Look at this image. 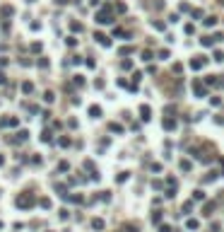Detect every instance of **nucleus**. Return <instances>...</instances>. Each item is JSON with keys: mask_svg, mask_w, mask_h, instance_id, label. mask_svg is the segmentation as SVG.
<instances>
[{"mask_svg": "<svg viewBox=\"0 0 224 232\" xmlns=\"http://www.w3.org/2000/svg\"><path fill=\"white\" fill-rule=\"evenodd\" d=\"M205 63H207L205 56H195L193 61H190V68H193V70H200V68H205Z\"/></svg>", "mask_w": 224, "mask_h": 232, "instance_id": "1", "label": "nucleus"}, {"mask_svg": "<svg viewBox=\"0 0 224 232\" xmlns=\"http://www.w3.org/2000/svg\"><path fill=\"white\" fill-rule=\"evenodd\" d=\"M193 90H195V97H200V99H203V97H205V94H207L205 85L200 82V80H195V82H193Z\"/></svg>", "mask_w": 224, "mask_h": 232, "instance_id": "2", "label": "nucleus"}, {"mask_svg": "<svg viewBox=\"0 0 224 232\" xmlns=\"http://www.w3.org/2000/svg\"><path fill=\"white\" fill-rule=\"evenodd\" d=\"M17 205H19V208H29V205H34V196H22V198H17Z\"/></svg>", "mask_w": 224, "mask_h": 232, "instance_id": "3", "label": "nucleus"}, {"mask_svg": "<svg viewBox=\"0 0 224 232\" xmlns=\"http://www.w3.org/2000/svg\"><path fill=\"white\" fill-rule=\"evenodd\" d=\"M97 22H99V24H108V22H113V19H111V15H108V12H99V15H97Z\"/></svg>", "mask_w": 224, "mask_h": 232, "instance_id": "4", "label": "nucleus"}, {"mask_svg": "<svg viewBox=\"0 0 224 232\" xmlns=\"http://www.w3.org/2000/svg\"><path fill=\"white\" fill-rule=\"evenodd\" d=\"M164 128L174 131V128H176V121H174V119H164Z\"/></svg>", "mask_w": 224, "mask_h": 232, "instance_id": "5", "label": "nucleus"}, {"mask_svg": "<svg viewBox=\"0 0 224 232\" xmlns=\"http://www.w3.org/2000/svg\"><path fill=\"white\" fill-rule=\"evenodd\" d=\"M140 114H142V119L147 121L150 119V106H140Z\"/></svg>", "mask_w": 224, "mask_h": 232, "instance_id": "6", "label": "nucleus"}, {"mask_svg": "<svg viewBox=\"0 0 224 232\" xmlns=\"http://www.w3.org/2000/svg\"><path fill=\"white\" fill-rule=\"evenodd\" d=\"M193 198H195V201H203V198H205V194L198 189V191H193Z\"/></svg>", "mask_w": 224, "mask_h": 232, "instance_id": "7", "label": "nucleus"}, {"mask_svg": "<svg viewBox=\"0 0 224 232\" xmlns=\"http://www.w3.org/2000/svg\"><path fill=\"white\" fill-rule=\"evenodd\" d=\"M181 169H183V172H188V169H190V162H188V160H181Z\"/></svg>", "mask_w": 224, "mask_h": 232, "instance_id": "8", "label": "nucleus"}, {"mask_svg": "<svg viewBox=\"0 0 224 232\" xmlns=\"http://www.w3.org/2000/svg\"><path fill=\"white\" fill-rule=\"evenodd\" d=\"M92 225H94V230H104V220H94Z\"/></svg>", "mask_w": 224, "mask_h": 232, "instance_id": "9", "label": "nucleus"}, {"mask_svg": "<svg viewBox=\"0 0 224 232\" xmlns=\"http://www.w3.org/2000/svg\"><path fill=\"white\" fill-rule=\"evenodd\" d=\"M205 24H207V27H215L217 19H215V17H207V19H205Z\"/></svg>", "mask_w": 224, "mask_h": 232, "instance_id": "10", "label": "nucleus"}, {"mask_svg": "<svg viewBox=\"0 0 224 232\" xmlns=\"http://www.w3.org/2000/svg\"><path fill=\"white\" fill-rule=\"evenodd\" d=\"M89 114H92V116H99V114H101V109H99V106H92Z\"/></svg>", "mask_w": 224, "mask_h": 232, "instance_id": "11", "label": "nucleus"}, {"mask_svg": "<svg viewBox=\"0 0 224 232\" xmlns=\"http://www.w3.org/2000/svg\"><path fill=\"white\" fill-rule=\"evenodd\" d=\"M159 230H161V232H171V227H169V225H161Z\"/></svg>", "mask_w": 224, "mask_h": 232, "instance_id": "12", "label": "nucleus"}, {"mask_svg": "<svg viewBox=\"0 0 224 232\" xmlns=\"http://www.w3.org/2000/svg\"><path fill=\"white\" fill-rule=\"evenodd\" d=\"M219 2H222V5H224V0H219Z\"/></svg>", "mask_w": 224, "mask_h": 232, "instance_id": "13", "label": "nucleus"}]
</instances>
